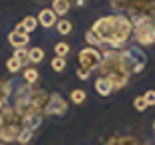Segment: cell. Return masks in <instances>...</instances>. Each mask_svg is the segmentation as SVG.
<instances>
[{
	"label": "cell",
	"instance_id": "obj_9",
	"mask_svg": "<svg viewBox=\"0 0 155 145\" xmlns=\"http://www.w3.org/2000/svg\"><path fill=\"white\" fill-rule=\"evenodd\" d=\"M105 145H143L139 139H135L133 135H115L111 137Z\"/></svg>",
	"mask_w": 155,
	"mask_h": 145
},
{
	"label": "cell",
	"instance_id": "obj_6",
	"mask_svg": "<svg viewBox=\"0 0 155 145\" xmlns=\"http://www.w3.org/2000/svg\"><path fill=\"white\" fill-rule=\"evenodd\" d=\"M103 61V54L99 48L87 47L83 51H79V69H85L89 73H93L95 69H99V64Z\"/></svg>",
	"mask_w": 155,
	"mask_h": 145
},
{
	"label": "cell",
	"instance_id": "obj_1",
	"mask_svg": "<svg viewBox=\"0 0 155 145\" xmlns=\"http://www.w3.org/2000/svg\"><path fill=\"white\" fill-rule=\"evenodd\" d=\"M91 30L101 38L103 44H109L113 47V51H117V48H123L131 38L133 24L127 14H109L95 20Z\"/></svg>",
	"mask_w": 155,
	"mask_h": 145
},
{
	"label": "cell",
	"instance_id": "obj_19",
	"mask_svg": "<svg viewBox=\"0 0 155 145\" xmlns=\"http://www.w3.org/2000/svg\"><path fill=\"white\" fill-rule=\"evenodd\" d=\"M71 52L69 42H57L54 44V57H61V58H67V54Z\"/></svg>",
	"mask_w": 155,
	"mask_h": 145
},
{
	"label": "cell",
	"instance_id": "obj_10",
	"mask_svg": "<svg viewBox=\"0 0 155 145\" xmlns=\"http://www.w3.org/2000/svg\"><path fill=\"white\" fill-rule=\"evenodd\" d=\"M95 91H97L101 97H109L115 89H113V85H111L105 77H97V81H95Z\"/></svg>",
	"mask_w": 155,
	"mask_h": 145
},
{
	"label": "cell",
	"instance_id": "obj_14",
	"mask_svg": "<svg viewBox=\"0 0 155 145\" xmlns=\"http://www.w3.org/2000/svg\"><path fill=\"white\" fill-rule=\"evenodd\" d=\"M42 58H45V51H42L40 47H32V48H28V63L38 64V63H42Z\"/></svg>",
	"mask_w": 155,
	"mask_h": 145
},
{
	"label": "cell",
	"instance_id": "obj_21",
	"mask_svg": "<svg viewBox=\"0 0 155 145\" xmlns=\"http://www.w3.org/2000/svg\"><path fill=\"white\" fill-rule=\"evenodd\" d=\"M51 67H52V71H57V73H63V71L67 69V58L54 57V58L51 61Z\"/></svg>",
	"mask_w": 155,
	"mask_h": 145
},
{
	"label": "cell",
	"instance_id": "obj_5",
	"mask_svg": "<svg viewBox=\"0 0 155 145\" xmlns=\"http://www.w3.org/2000/svg\"><path fill=\"white\" fill-rule=\"evenodd\" d=\"M111 6H113L115 14H123V12L149 14V12H155V0H111Z\"/></svg>",
	"mask_w": 155,
	"mask_h": 145
},
{
	"label": "cell",
	"instance_id": "obj_17",
	"mask_svg": "<svg viewBox=\"0 0 155 145\" xmlns=\"http://www.w3.org/2000/svg\"><path fill=\"white\" fill-rule=\"evenodd\" d=\"M87 101V93L83 89H73L71 91V103L73 105H83Z\"/></svg>",
	"mask_w": 155,
	"mask_h": 145
},
{
	"label": "cell",
	"instance_id": "obj_12",
	"mask_svg": "<svg viewBox=\"0 0 155 145\" xmlns=\"http://www.w3.org/2000/svg\"><path fill=\"white\" fill-rule=\"evenodd\" d=\"M38 79H40V73L35 69V67H26V69H22V81L26 83V85L35 87L36 83H38Z\"/></svg>",
	"mask_w": 155,
	"mask_h": 145
},
{
	"label": "cell",
	"instance_id": "obj_31",
	"mask_svg": "<svg viewBox=\"0 0 155 145\" xmlns=\"http://www.w3.org/2000/svg\"><path fill=\"white\" fill-rule=\"evenodd\" d=\"M40 2H42V0H40Z\"/></svg>",
	"mask_w": 155,
	"mask_h": 145
},
{
	"label": "cell",
	"instance_id": "obj_3",
	"mask_svg": "<svg viewBox=\"0 0 155 145\" xmlns=\"http://www.w3.org/2000/svg\"><path fill=\"white\" fill-rule=\"evenodd\" d=\"M24 117L20 113L12 109L10 105H6L4 109L0 111V141L2 143H10L16 141L18 135L24 131Z\"/></svg>",
	"mask_w": 155,
	"mask_h": 145
},
{
	"label": "cell",
	"instance_id": "obj_13",
	"mask_svg": "<svg viewBox=\"0 0 155 145\" xmlns=\"http://www.w3.org/2000/svg\"><path fill=\"white\" fill-rule=\"evenodd\" d=\"M51 6H52L51 10L54 12L57 16H64V14L71 10V2H69V0H52Z\"/></svg>",
	"mask_w": 155,
	"mask_h": 145
},
{
	"label": "cell",
	"instance_id": "obj_26",
	"mask_svg": "<svg viewBox=\"0 0 155 145\" xmlns=\"http://www.w3.org/2000/svg\"><path fill=\"white\" fill-rule=\"evenodd\" d=\"M77 77H79L81 81H87V79L91 77V73H89V71H85V69H77Z\"/></svg>",
	"mask_w": 155,
	"mask_h": 145
},
{
	"label": "cell",
	"instance_id": "obj_15",
	"mask_svg": "<svg viewBox=\"0 0 155 145\" xmlns=\"http://www.w3.org/2000/svg\"><path fill=\"white\" fill-rule=\"evenodd\" d=\"M57 32L61 36H67L73 32V22L71 20H67V18H63V20H57Z\"/></svg>",
	"mask_w": 155,
	"mask_h": 145
},
{
	"label": "cell",
	"instance_id": "obj_11",
	"mask_svg": "<svg viewBox=\"0 0 155 145\" xmlns=\"http://www.w3.org/2000/svg\"><path fill=\"white\" fill-rule=\"evenodd\" d=\"M28 41H30L28 35H20V32H14V30L8 35V42H10L14 48H26Z\"/></svg>",
	"mask_w": 155,
	"mask_h": 145
},
{
	"label": "cell",
	"instance_id": "obj_16",
	"mask_svg": "<svg viewBox=\"0 0 155 145\" xmlns=\"http://www.w3.org/2000/svg\"><path fill=\"white\" fill-rule=\"evenodd\" d=\"M6 69H8V73H10V75H18V73H22V63H20V61H16V58L14 57H10L8 58V61H6Z\"/></svg>",
	"mask_w": 155,
	"mask_h": 145
},
{
	"label": "cell",
	"instance_id": "obj_20",
	"mask_svg": "<svg viewBox=\"0 0 155 145\" xmlns=\"http://www.w3.org/2000/svg\"><path fill=\"white\" fill-rule=\"evenodd\" d=\"M22 24H24V30H26V32H32V30H36L38 28V20H36V16H26L22 20Z\"/></svg>",
	"mask_w": 155,
	"mask_h": 145
},
{
	"label": "cell",
	"instance_id": "obj_24",
	"mask_svg": "<svg viewBox=\"0 0 155 145\" xmlns=\"http://www.w3.org/2000/svg\"><path fill=\"white\" fill-rule=\"evenodd\" d=\"M133 107H135L137 111H145L147 107H149V105L145 103V99H143V97H135V101H133Z\"/></svg>",
	"mask_w": 155,
	"mask_h": 145
},
{
	"label": "cell",
	"instance_id": "obj_2",
	"mask_svg": "<svg viewBox=\"0 0 155 145\" xmlns=\"http://www.w3.org/2000/svg\"><path fill=\"white\" fill-rule=\"evenodd\" d=\"M103 61L99 64V77H105L107 81L113 85V89H125L129 85V73L125 69V63L121 58L119 51H101Z\"/></svg>",
	"mask_w": 155,
	"mask_h": 145
},
{
	"label": "cell",
	"instance_id": "obj_27",
	"mask_svg": "<svg viewBox=\"0 0 155 145\" xmlns=\"http://www.w3.org/2000/svg\"><path fill=\"white\" fill-rule=\"evenodd\" d=\"M14 32H20V35H28V32L24 30V24H22V22H18V24H16V28H14Z\"/></svg>",
	"mask_w": 155,
	"mask_h": 145
},
{
	"label": "cell",
	"instance_id": "obj_28",
	"mask_svg": "<svg viewBox=\"0 0 155 145\" xmlns=\"http://www.w3.org/2000/svg\"><path fill=\"white\" fill-rule=\"evenodd\" d=\"M77 6H85V0H77Z\"/></svg>",
	"mask_w": 155,
	"mask_h": 145
},
{
	"label": "cell",
	"instance_id": "obj_29",
	"mask_svg": "<svg viewBox=\"0 0 155 145\" xmlns=\"http://www.w3.org/2000/svg\"><path fill=\"white\" fill-rule=\"evenodd\" d=\"M0 145H8V143H2V141H0Z\"/></svg>",
	"mask_w": 155,
	"mask_h": 145
},
{
	"label": "cell",
	"instance_id": "obj_8",
	"mask_svg": "<svg viewBox=\"0 0 155 145\" xmlns=\"http://www.w3.org/2000/svg\"><path fill=\"white\" fill-rule=\"evenodd\" d=\"M40 26H45V28H52L54 24H57V14L51 10V8H42L38 12V16H36Z\"/></svg>",
	"mask_w": 155,
	"mask_h": 145
},
{
	"label": "cell",
	"instance_id": "obj_7",
	"mask_svg": "<svg viewBox=\"0 0 155 145\" xmlns=\"http://www.w3.org/2000/svg\"><path fill=\"white\" fill-rule=\"evenodd\" d=\"M69 111V103L64 101L63 95L58 93H48V101L45 107V115H54V117H63Z\"/></svg>",
	"mask_w": 155,
	"mask_h": 145
},
{
	"label": "cell",
	"instance_id": "obj_32",
	"mask_svg": "<svg viewBox=\"0 0 155 145\" xmlns=\"http://www.w3.org/2000/svg\"><path fill=\"white\" fill-rule=\"evenodd\" d=\"M153 139H155V137H153Z\"/></svg>",
	"mask_w": 155,
	"mask_h": 145
},
{
	"label": "cell",
	"instance_id": "obj_18",
	"mask_svg": "<svg viewBox=\"0 0 155 145\" xmlns=\"http://www.w3.org/2000/svg\"><path fill=\"white\" fill-rule=\"evenodd\" d=\"M85 41H87V44L89 47H93V48H99V47H103V42H101V38H99L93 30H87L85 32Z\"/></svg>",
	"mask_w": 155,
	"mask_h": 145
},
{
	"label": "cell",
	"instance_id": "obj_23",
	"mask_svg": "<svg viewBox=\"0 0 155 145\" xmlns=\"http://www.w3.org/2000/svg\"><path fill=\"white\" fill-rule=\"evenodd\" d=\"M32 133H35V131H30V129H24L22 133L18 135V143L20 145H26V143H30V139H32Z\"/></svg>",
	"mask_w": 155,
	"mask_h": 145
},
{
	"label": "cell",
	"instance_id": "obj_4",
	"mask_svg": "<svg viewBox=\"0 0 155 145\" xmlns=\"http://www.w3.org/2000/svg\"><path fill=\"white\" fill-rule=\"evenodd\" d=\"M121 58L125 63V69L129 75H139L141 71L147 67V54H145L137 44H129V47L121 48Z\"/></svg>",
	"mask_w": 155,
	"mask_h": 145
},
{
	"label": "cell",
	"instance_id": "obj_30",
	"mask_svg": "<svg viewBox=\"0 0 155 145\" xmlns=\"http://www.w3.org/2000/svg\"><path fill=\"white\" fill-rule=\"evenodd\" d=\"M153 129H155V123H153Z\"/></svg>",
	"mask_w": 155,
	"mask_h": 145
},
{
	"label": "cell",
	"instance_id": "obj_25",
	"mask_svg": "<svg viewBox=\"0 0 155 145\" xmlns=\"http://www.w3.org/2000/svg\"><path fill=\"white\" fill-rule=\"evenodd\" d=\"M143 99H145V103L149 105V107H153V105H155V91H153V89L147 91V93L143 95Z\"/></svg>",
	"mask_w": 155,
	"mask_h": 145
},
{
	"label": "cell",
	"instance_id": "obj_22",
	"mask_svg": "<svg viewBox=\"0 0 155 145\" xmlns=\"http://www.w3.org/2000/svg\"><path fill=\"white\" fill-rule=\"evenodd\" d=\"M12 57L16 58V61H20V63H22V67L28 63V51H26V48H14Z\"/></svg>",
	"mask_w": 155,
	"mask_h": 145
}]
</instances>
